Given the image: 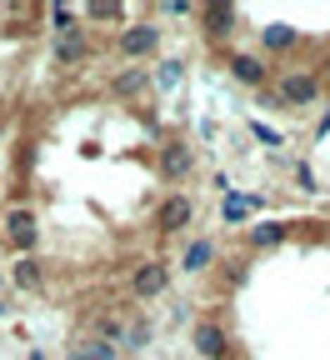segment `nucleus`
Returning <instances> with one entry per match:
<instances>
[{
  "mask_svg": "<svg viewBox=\"0 0 330 360\" xmlns=\"http://www.w3.org/2000/svg\"><path fill=\"white\" fill-rule=\"evenodd\" d=\"M0 245L6 250H15L20 260L40 245V231H35V215H30V205L25 200H15V205H6V220H0Z\"/></svg>",
  "mask_w": 330,
  "mask_h": 360,
  "instance_id": "f257e3e1",
  "label": "nucleus"
},
{
  "mask_svg": "<svg viewBox=\"0 0 330 360\" xmlns=\"http://www.w3.org/2000/svg\"><path fill=\"white\" fill-rule=\"evenodd\" d=\"M165 285H170V265H165V260H146V265H135V270H130V281H125L130 300H156Z\"/></svg>",
  "mask_w": 330,
  "mask_h": 360,
  "instance_id": "f03ea898",
  "label": "nucleus"
},
{
  "mask_svg": "<svg viewBox=\"0 0 330 360\" xmlns=\"http://www.w3.org/2000/svg\"><path fill=\"white\" fill-rule=\"evenodd\" d=\"M191 220H196L191 195H165V200H160V210H156V231H160V236H180Z\"/></svg>",
  "mask_w": 330,
  "mask_h": 360,
  "instance_id": "7ed1b4c3",
  "label": "nucleus"
},
{
  "mask_svg": "<svg viewBox=\"0 0 330 360\" xmlns=\"http://www.w3.org/2000/svg\"><path fill=\"white\" fill-rule=\"evenodd\" d=\"M90 51H96L90 30H61L56 45H51V60H56V65H75V60H85Z\"/></svg>",
  "mask_w": 330,
  "mask_h": 360,
  "instance_id": "20e7f679",
  "label": "nucleus"
},
{
  "mask_svg": "<svg viewBox=\"0 0 330 360\" xmlns=\"http://www.w3.org/2000/svg\"><path fill=\"white\" fill-rule=\"evenodd\" d=\"M156 45H160V30H156V25H125L120 40H115V51L135 60V56H151Z\"/></svg>",
  "mask_w": 330,
  "mask_h": 360,
  "instance_id": "39448f33",
  "label": "nucleus"
},
{
  "mask_svg": "<svg viewBox=\"0 0 330 360\" xmlns=\"http://www.w3.org/2000/svg\"><path fill=\"white\" fill-rule=\"evenodd\" d=\"M196 350H201L205 360H230V340H225L220 321H201V326H196Z\"/></svg>",
  "mask_w": 330,
  "mask_h": 360,
  "instance_id": "423d86ee",
  "label": "nucleus"
},
{
  "mask_svg": "<svg viewBox=\"0 0 330 360\" xmlns=\"http://www.w3.org/2000/svg\"><path fill=\"white\" fill-rule=\"evenodd\" d=\"M320 96V75H286L280 80V101L286 105H310Z\"/></svg>",
  "mask_w": 330,
  "mask_h": 360,
  "instance_id": "0eeeda50",
  "label": "nucleus"
},
{
  "mask_svg": "<svg viewBox=\"0 0 330 360\" xmlns=\"http://www.w3.org/2000/svg\"><path fill=\"white\" fill-rule=\"evenodd\" d=\"M201 20H205V40H225L235 25H241V11L235 6H205Z\"/></svg>",
  "mask_w": 330,
  "mask_h": 360,
  "instance_id": "6e6552de",
  "label": "nucleus"
},
{
  "mask_svg": "<svg viewBox=\"0 0 330 360\" xmlns=\"http://www.w3.org/2000/svg\"><path fill=\"white\" fill-rule=\"evenodd\" d=\"M215 240L210 236H201V240H191V250H185V260H180V270H185V276H201V270H210L215 265Z\"/></svg>",
  "mask_w": 330,
  "mask_h": 360,
  "instance_id": "1a4fd4ad",
  "label": "nucleus"
},
{
  "mask_svg": "<svg viewBox=\"0 0 330 360\" xmlns=\"http://www.w3.org/2000/svg\"><path fill=\"white\" fill-rule=\"evenodd\" d=\"M11 281H15L20 290H40V285H45V270H40V260H30V255H25V260H15V265H11Z\"/></svg>",
  "mask_w": 330,
  "mask_h": 360,
  "instance_id": "9d476101",
  "label": "nucleus"
},
{
  "mask_svg": "<svg viewBox=\"0 0 330 360\" xmlns=\"http://www.w3.org/2000/svg\"><path fill=\"white\" fill-rule=\"evenodd\" d=\"M230 75L241 80V85H260V80H265V60H255V56H230Z\"/></svg>",
  "mask_w": 330,
  "mask_h": 360,
  "instance_id": "9b49d317",
  "label": "nucleus"
},
{
  "mask_svg": "<svg viewBox=\"0 0 330 360\" xmlns=\"http://www.w3.org/2000/svg\"><path fill=\"white\" fill-rule=\"evenodd\" d=\"M191 165H196V160H191V150H185L180 141H175V146L165 150V160H160V170H165L170 180H185V175H191Z\"/></svg>",
  "mask_w": 330,
  "mask_h": 360,
  "instance_id": "f8f14e48",
  "label": "nucleus"
},
{
  "mask_svg": "<svg viewBox=\"0 0 330 360\" xmlns=\"http://www.w3.org/2000/svg\"><path fill=\"white\" fill-rule=\"evenodd\" d=\"M146 345H151V321H135V326H125V330H120V350H125V355L146 350Z\"/></svg>",
  "mask_w": 330,
  "mask_h": 360,
  "instance_id": "ddd939ff",
  "label": "nucleus"
},
{
  "mask_svg": "<svg viewBox=\"0 0 330 360\" xmlns=\"http://www.w3.org/2000/svg\"><path fill=\"white\" fill-rule=\"evenodd\" d=\"M286 231H291V225L270 220V225H255V231H250L246 240H250V245H280V240H286Z\"/></svg>",
  "mask_w": 330,
  "mask_h": 360,
  "instance_id": "4468645a",
  "label": "nucleus"
},
{
  "mask_svg": "<svg viewBox=\"0 0 330 360\" xmlns=\"http://www.w3.org/2000/svg\"><path fill=\"white\" fill-rule=\"evenodd\" d=\"M115 90H120V96H140V90H146V70H140V65L120 70L115 75Z\"/></svg>",
  "mask_w": 330,
  "mask_h": 360,
  "instance_id": "2eb2a0df",
  "label": "nucleus"
},
{
  "mask_svg": "<svg viewBox=\"0 0 330 360\" xmlns=\"http://www.w3.org/2000/svg\"><path fill=\"white\" fill-rule=\"evenodd\" d=\"M180 75H185V65H180V60H160V65H156V85H160V90H175V85H180Z\"/></svg>",
  "mask_w": 330,
  "mask_h": 360,
  "instance_id": "dca6fc26",
  "label": "nucleus"
},
{
  "mask_svg": "<svg viewBox=\"0 0 330 360\" xmlns=\"http://www.w3.org/2000/svg\"><path fill=\"white\" fill-rule=\"evenodd\" d=\"M250 210H255V195H230V200L220 205V215H225V220H246Z\"/></svg>",
  "mask_w": 330,
  "mask_h": 360,
  "instance_id": "f3484780",
  "label": "nucleus"
},
{
  "mask_svg": "<svg viewBox=\"0 0 330 360\" xmlns=\"http://www.w3.org/2000/svg\"><path fill=\"white\" fill-rule=\"evenodd\" d=\"M85 15H90V20H120L125 11H120V6H90Z\"/></svg>",
  "mask_w": 330,
  "mask_h": 360,
  "instance_id": "a211bd4d",
  "label": "nucleus"
},
{
  "mask_svg": "<svg viewBox=\"0 0 330 360\" xmlns=\"http://www.w3.org/2000/svg\"><path fill=\"white\" fill-rule=\"evenodd\" d=\"M51 20H56L61 30H75V11H70V6H56V11H51Z\"/></svg>",
  "mask_w": 330,
  "mask_h": 360,
  "instance_id": "6ab92c4d",
  "label": "nucleus"
},
{
  "mask_svg": "<svg viewBox=\"0 0 330 360\" xmlns=\"http://www.w3.org/2000/svg\"><path fill=\"white\" fill-rule=\"evenodd\" d=\"M0 285H6V276H0Z\"/></svg>",
  "mask_w": 330,
  "mask_h": 360,
  "instance_id": "aec40b11",
  "label": "nucleus"
}]
</instances>
